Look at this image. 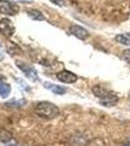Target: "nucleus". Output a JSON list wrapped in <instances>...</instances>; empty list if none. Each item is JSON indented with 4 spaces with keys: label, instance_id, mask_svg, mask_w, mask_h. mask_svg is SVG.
<instances>
[{
    "label": "nucleus",
    "instance_id": "obj_18",
    "mask_svg": "<svg viewBox=\"0 0 130 146\" xmlns=\"http://www.w3.org/2000/svg\"><path fill=\"white\" fill-rule=\"evenodd\" d=\"M127 146H130V144H129V145H127Z\"/></svg>",
    "mask_w": 130,
    "mask_h": 146
},
{
    "label": "nucleus",
    "instance_id": "obj_15",
    "mask_svg": "<svg viewBox=\"0 0 130 146\" xmlns=\"http://www.w3.org/2000/svg\"><path fill=\"white\" fill-rule=\"evenodd\" d=\"M51 2H53L54 5L56 6H59V7H62L64 6V0H49Z\"/></svg>",
    "mask_w": 130,
    "mask_h": 146
},
{
    "label": "nucleus",
    "instance_id": "obj_8",
    "mask_svg": "<svg viewBox=\"0 0 130 146\" xmlns=\"http://www.w3.org/2000/svg\"><path fill=\"white\" fill-rule=\"evenodd\" d=\"M43 85L45 89L53 92L55 95H64L66 93V88L62 86H59V85H55L53 83H49V82H44Z\"/></svg>",
    "mask_w": 130,
    "mask_h": 146
},
{
    "label": "nucleus",
    "instance_id": "obj_13",
    "mask_svg": "<svg viewBox=\"0 0 130 146\" xmlns=\"http://www.w3.org/2000/svg\"><path fill=\"white\" fill-rule=\"evenodd\" d=\"M23 104H25V100H10L9 102L5 103L6 106H10V107H20L22 106Z\"/></svg>",
    "mask_w": 130,
    "mask_h": 146
},
{
    "label": "nucleus",
    "instance_id": "obj_7",
    "mask_svg": "<svg viewBox=\"0 0 130 146\" xmlns=\"http://www.w3.org/2000/svg\"><path fill=\"white\" fill-rule=\"evenodd\" d=\"M69 31L72 35L77 37L80 40H86L89 36L88 31L82 27H80L78 25H72L69 28Z\"/></svg>",
    "mask_w": 130,
    "mask_h": 146
},
{
    "label": "nucleus",
    "instance_id": "obj_11",
    "mask_svg": "<svg viewBox=\"0 0 130 146\" xmlns=\"http://www.w3.org/2000/svg\"><path fill=\"white\" fill-rule=\"evenodd\" d=\"M115 42L121 44L124 46H130V34L124 33V34H119L115 37Z\"/></svg>",
    "mask_w": 130,
    "mask_h": 146
},
{
    "label": "nucleus",
    "instance_id": "obj_16",
    "mask_svg": "<svg viewBox=\"0 0 130 146\" xmlns=\"http://www.w3.org/2000/svg\"><path fill=\"white\" fill-rule=\"evenodd\" d=\"M3 58V52H2V47L0 45V60Z\"/></svg>",
    "mask_w": 130,
    "mask_h": 146
},
{
    "label": "nucleus",
    "instance_id": "obj_6",
    "mask_svg": "<svg viewBox=\"0 0 130 146\" xmlns=\"http://www.w3.org/2000/svg\"><path fill=\"white\" fill-rule=\"evenodd\" d=\"M57 79L59 80L60 82L65 84H72L75 83V82L78 80V76L75 73L69 71V70H62L59 73H57L56 75Z\"/></svg>",
    "mask_w": 130,
    "mask_h": 146
},
{
    "label": "nucleus",
    "instance_id": "obj_9",
    "mask_svg": "<svg viewBox=\"0 0 130 146\" xmlns=\"http://www.w3.org/2000/svg\"><path fill=\"white\" fill-rule=\"evenodd\" d=\"M27 16L33 21H38V22H44V21H46V18H45L44 14L38 10H35V9L28 10Z\"/></svg>",
    "mask_w": 130,
    "mask_h": 146
},
{
    "label": "nucleus",
    "instance_id": "obj_10",
    "mask_svg": "<svg viewBox=\"0 0 130 146\" xmlns=\"http://www.w3.org/2000/svg\"><path fill=\"white\" fill-rule=\"evenodd\" d=\"M13 139V135L5 129H0V143H8Z\"/></svg>",
    "mask_w": 130,
    "mask_h": 146
},
{
    "label": "nucleus",
    "instance_id": "obj_3",
    "mask_svg": "<svg viewBox=\"0 0 130 146\" xmlns=\"http://www.w3.org/2000/svg\"><path fill=\"white\" fill-rule=\"evenodd\" d=\"M16 65L30 81H32V82L38 81V74H37V71L35 70V68L32 67L30 64L22 62V60H16Z\"/></svg>",
    "mask_w": 130,
    "mask_h": 146
},
{
    "label": "nucleus",
    "instance_id": "obj_1",
    "mask_svg": "<svg viewBox=\"0 0 130 146\" xmlns=\"http://www.w3.org/2000/svg\"><path fill=\"white\" fill-rule=\"evenodd\" d=\"M92 93L94 96H97L100 100V103L103 106L106 107H112L117 103L119 98L115 95L114 92L108 90V89L104 88L100 85H96L92 88Z\"/></svg>",
    "mask_w": 130,
    "mask_h": 146
},
{
    "label": "nucleus",
    "instance_id": "obj_4",
    "mask_svg": "<svg viewBox=\"0 0 130 146\" xmlns=\"http://www.w3.org/2000/svg\"><path fill=\"white\" fill-rule=\"evenodd\" d=\"M20 12V8L15 2L9 0H0V14L6 16H15Z\"/></svg>",
    "mask_w": 130,
    "mask_h": 146
},
{
    "label": "nucleus",
    "instance_id": "obj_14",
    "mask_svg": "<svg viewBox=\"0 0 130 146\" xmlns=\"http://www.w3.org/2000/svg\"><path fill=\"white\" fill-rule=\"evenodd\" d=\"M121 58L127 63H130V49H126L121 53Z\"/></svg>",
    "mask_w": 130,
    "mask_h": 146
},
{
    "label": "nucleus",
    "instance_id": "obj_17",
    "mask_svg": "<svg viewBox=\"0 0 130 146\" xmlns=\"http://www.w3.org/2000/svg\"><path fill=\"white\" fill-rule=\"evenodd\" d=\"M18 1H22V2H32L33 0H18Z\"/></svg>",
    "mask_w": 130,
    "mask_h": 146
},
{
    "label": "nucleus",
    "instance_id": "obj_2",
    "mask_svg": "<svg viewBox=\"0 0 130 146\" xmlns=\"http://www.w3.org/2000/svg\"><path fill=\"white\" fill-rule=\"evenodd\" d=\"M35 113L43 119L53 120L59 115V109L49 101H41L35 107Z\"/></svg>",
    "mask_w": 130,
    "mask_h": 146
},
{
    "label": "nucleus",
    "instance_id": "obj_12",
    "mask_svg": "<svg viewBox=\"0 0 130 146\" xmlns=\"http://www.w3.org/2000/svg\"><path fill=\"white\" fill-rule=\"evenodd\" d=\"M11 93V86L7 83H0V96L3 98H7Z\"/></svg>",
    "mask_w": 130,
    "mask_h": 146
},
{
    "label": "nucleus",
    "instance_id": "obj_5",
    "mask_svg": "<svg viewBox=\"0 0 130 146\" xmlns=\"http://www.w3.org/2000/svg\"><path fill=\"white\" fill-rule=\"evenodd\" d=\"M16 31V27L13 22L8 18H3L0 20V33L7 38H11Z\"/></svg>",
    "mask_w": 130,
    "mask_h": 146
}]
</instances>
